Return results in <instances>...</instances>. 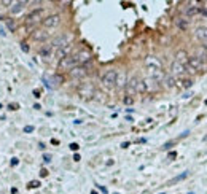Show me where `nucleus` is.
<instances>
[{
    "instance_id": "nucleus-1",
    "label": "nucleus",
    "mask_w": 207,
    "mask_h": 194,
    "mask_svg": "<svg viewBox=\"0 0 207 194\" xmlns=\"http://www.w3.org/2000/svg\"><path fill=\"white\" fill-rule=\"evenodd\" d=\"M43 19H45V11L43 10H33V11L26 18V27L27 29H30V27H33L35 24L42 23Z\"/></svg>"
},
{
    "instance_id": "nucleus-2",
    "label": "nucleus",
    "mask_w": 207,
    "mask_h": 194,
    "mask_svg": "<svg viewBox=\"0 0 207 194\" xmlns=\"http://www.w3.org/2000/svg\"><path fill=\"white\" fill-rule=\"evenodd\" d=\"M77 91H78V96L81 99H91L94 94H96V89H94L93 83H81Z\"/></svg>"
},
{
    "instance_id": "nucleus-3",
    "label": "nucleus",
    "mask_w": 207,
    "mask_h": 194,
    "mask_svg": "<svg viewBox=\"0 0 207 194\" xmlns=\"http://www.w3.org/2000/svg\"><path fill=\"white\" fill-rule=\"evenodd\" d=\"M70 42H72V35L70 34H62V35H59L58 38H56V40H53L51 46H53L54 51H58V49H62L65 46H69Z\"/></svg>"
},
{
    "instance_id": "nucleus-4",
    "label": "nucleus",
    "mask_w": 207,
    "mask_h": 194,
    "mask_svg": "<svg viewBox=\"0 0 207 194\" xmlns=\"http://www.w3.org/2000/svg\"><path fill=\"white\" fill-rule=\"evenodd\" d=\"M116 73L118 72L116 70H113V69H110V70H107L105 73L102 75V85L105 86V88H115V81H116Z\"/></svg>"
},
{
    "instance_id": "nucleus-5",
    "label": "nucleus",
    "mask_w": 207,
    "mask_h": 194,
    "mask_svg": "<svg viewBox=\"0 0 207 194\" xmlns=\"http://www.w3.org/2000/svg\"><path fill=\"white\" fill-rule=\"evenodd\" d=\"M77 65H78V62H77L75 54H70V56H67V57L59 60V69L61 70H72L74 67H77Z\"/></svg>"
},
{
    "instance_id": "nucleus-6",
    "label": "nucleus",
    "mask_w": 207,
    "mask_h": 194,
    "mask_svg": "<svg viewBox=\"0 0 207 194\" xmlns=\"http://www.w3.org/2000/svg\"><path fill=\"white\" fill-rule=\"evenodd\" d=\"M69 75H70V78H74V80H81L88 75V67L86 65H77V67H74L72 70H69Z\"/></svg>"
},
{
    "instance_id": "nucleus-7",
    "label": "nucleus",
    "mask_w": 207,
    "mask_h": 194,
    "mask_svg": "<svg viewBox=\"0 0 207 194\" xmlns=\"http://www.w3.org/2000/svg\"><path fill=\"white\" fill-rule=\"evenodd\" d=\"M75 57H77L78 65H85L86 62L91 60V51H89V49H80V51L75 54Z\"/></svg>"
},
{
    "instance_id": "nucleus-8",
    "label": "nucleus",
    "mask_w": 207,
    "mask_h": 194,
    "mask_svg": "<svg viewBox=\"0 0 207 194\" xmlns=\"http://www.w3.org/2000/svg\"><path fill=\"white\" fill-rule=\"evenodd\" d=\"M59 23H61V16L59 14H51V16H48V18L43 19V26L46 27V29H53V27L59 26Z\"/></svg>"
},
{
    "instance_id": "nucleus-9",
    "label": "nucleus",
    "mask_w": 207,
    "mask_h": 194,
    "mask_svg": "<svg viewBox=\"0 0 207 194\" xmlns=\"http://www.w3.org/2000/svg\"><path fill=\"white\" fill-rule=\"evenodd\" d=\"M187 72V69H185V65H182V64H178L177 60H174V62L171 64V75L174 76H182L183 73Z\"/></svg>"
},
{
    "instance_id": "nucleus-10",
    "label": "nucleus",
    "mask_w": 207,
    "mask_h": 194,
    "mask_svg": "<svg viewBox=\"0 0 207 194\" xmlns=\"http://www.w3.org/2000/svg\"><path fill=\"white\" fill-rule=\"evenodd\" d=\"M137 78H136V76H132V78H129V80H127V83H126V96H134V94H136V86H137Z\"/></svg>"
},
{
    "instance_id": "nucleus-11",
    "label": "nucleus",
    "mask_w": 207,
    "mask_h": 194,
    "mask_svg": "<svg viewBox=\"0 0 207 194\" xmlns=\"http://www.w3.org/2000/svg\"><path fill=\"white\" fill-rule=\"evenodd\" d=\"M188 59H190V56H188V53L185 51V49H178V51L175 53V60L178 64H182V65H188Z\"/></svg>"
},
{
    "instance_id": "nucleus-12",
    "label": "nucleus",
    "mask_w": 207,
    "mask_h": 194,
    "mask_svg": "<svg viewBox=\"0 0 207 194\" xmlns=\"http://www.w3.org/2000/svg\"><path fill=\"white\" fill-rule=\"evenodd\" d=\"M48 37H49V32H46L45 29L33 30V32H32V38H33V40H37V42H45Z\"/></svg>"
},
{
    "instance_id": "nucleus-13",
    "label": "nucleus",
    "mask_w": 207,
    "mask_h": 194,
    "mask_svg": "<svg viewBox=\"0 0 207 194\" xmlns=\"http://www.w3.org/2000/svg\"><path fill=\"white\" fill-rule=\"evenodd\" d=\"M126 73L124 72H120V73H116V81H115V88H118V89H121V88L126 86Z\"/></svg>"
},
{
    "instance_id": "nucleus-14",
    "label": "nucleus",
    "mask_w": 207,
    "mask_h": 194,
    "mask_svg": "<svg viewBox=\"0 0 207 194\" xmlns=\"http://www.w3.org/2000/svg\"><path fill=\"white\" fill-rule=\"evenodd\" d=\"M194 57H198L202 64H205V62H207V49H205L202 45L198 46V48H196V54H194Z\"/></svg>"
},
{
    "instance_id": "nucleus-15",
    "label": "nucleus",
    "mask_w": 207,
    "mask_h": 194,
    "mask_svg": "<svg viewBox=\"0 0 207 194\" xmlns=\"http://www.w3.org/2000/svg\"><path fill=\"white\" fill-rule=\"evenodd\" d=\"M194 35H196V38L199 42L205 43L207 42V27H198L196 32H194Z\"/></svg>"
},
{
    "instance_id": "nucleus-16",
    "label": "nucleus",
    "mask_w": 207,
    "mask_h": 194,
    "mask_svg": "<svg viewBox=\"0 0 207 194\" xmlns=\"http://www.w3.org/2000/svg\"><path fill=\"white\" fill-rule=\"evenodd\" d=\"M175 26L180 30H187L188 27H190V19L188 18H177L175 19Z\"/></svg>"
},
{
    "instance_id": "nucleus-17",
    "label": "nucleus",
    "mask_w": 207,
    "mask_h": 194,
    "mask_svg": "<svg viewBox=\"0 0 207 194\" xmlns=\"http://www.w3.org/2000/svg\"><path fill=\"white\" fill-rule=\"evenodd\" d=\"M70 49H72V45L65 46V48H62V49H58V51H56V57L61 60V59H64V57H67V56H70Z\"/></svg>"
},
{
    "instance_id": "nucleus-18",
    "label": "nucleus",
    "mask_w": 207,
    "mask_h": 194,
    "mask_svg": "<svg viewBox=\"0 0 207 194\" xmlns=\"http://www.w3.org/2000/svg\"><path fill=\"white\" fill-rule=\"evenodd\" d=\"M53 51H54V49H53L51 45H45V46L40 49V56H42L43 59H49V56H51Z\"/></svg>"
},
{
    "instance_id": "nucleus-19",
    "label": "nucleus",
    "mask_w": 207,
    "mask_h": 194,
    "mask_svg": "<svg viewBox=\"0 0 207 194\" xmlns=\"http://www.w3.org/2000/svg\"><path fill=\"white\" fill-rule=\"evenodd\" d=\"M24 5H26V2H16V3H13V7L10 8V11L13 13V14H18V13H21V11H22Z\"/></svg>"
},
{
    "instance_id": "nucleus-20",
    "label": "nucleus",
    "mask_w": 207,
    "mask_h": 194,
    "mask_svg": "<svg viewBox=\"0 0 207 194\" xmlns=\"http://www.w3.org/2000/svg\"><path fill=\"white\" fill-rule=\"evenodd\" d=\"M163 83H164V86H166V88H169V89H171V88H174V86H175V78H174L172 75H166V76H164V80H163Z\"/></svg>"
},
{
    "instance_id": "nucleus-21",
    "label": "nucleus",
    "mask_w": 207,
    "mask_h": 194,
    "mask_svg": "<svg viewBox=\"0 0 207 194\" xmlns=\"http://www.w3.org/2000/svg\"><path fill=\"white\" fill-rule=\"evenodd\" d=\"M148 89H147V85H145V80H139L137 81V86H136V92H140V94H143V92H147Z\"/></svg>"
},
{
    "instance_id": "nucleus-22",
    "label": "nucleus",
    "mask_w": 207,
    "mask_h": 194,
    "mask_svg": "<svg viewBox=\"0 0 207 194\" xmlns=\"http://www.w3.org/2000/svg\"><path fill=\"white\" fill-rule=\"evenodd\" d=\"M194 14H198V7H188L185 10V16H194Z\"/></svg>"
},
{
    "instance_id": "nucleus-23",
    "label": "nucleus",
    "mask_w": 207,
    "mask_h": 194,
    "mask_svg": "<svg viewBox=\"0 0 207 194\" xmlns=\"http://www.w3.org/2000/svg\"><path fill=\"white\" fill-rule=\"evenodd\" d=\"M187 177H188V172H183V174H180L178 177H175V178H172V180L169 181V185H174V183L180 181V180H183V178H187Z\"/></svg>"
},
{
    "instance_id": "nucleus-24",
    "label": "nucleus",
    "mask_w": 207,
    "mask_h": 194,
    "mask_svg": "<svg viewBox=\"0 0 207 194\" xmlns=\"http://www.w3.org/2000/svg\"><path fill=\"white\" fill-rule=\"evenodd\" d=\"M182 86L183 88H191L193 86V80L191 78H183L182 80Z\"/></svg>"
},
{
    "instance_id": "nucleus-25",
    "label": "nucleus",
    "mask_w": 207,
    "mask_h": 194,
    "mask_svg": "<svg viewBox=\"0 0 207 194\" xmlns=\"http://www.w3.org/2000/svg\"><path fill=\"white\" fill-rule=\"evenodd\" d=\"M7 27H8L11 32H14V30H16V24H14V21H13V19H7Z\"/></svg>"
},
{
    "instance_id": "nucleus-26",
    "label": "nucleus",
    "mask_w": 207,
    "mask_h": 194,
    "mask_svg": "<svg viewBox=\"0 0 207 194\" xmlns=\"http://www.w3.org/2000/svg\"><path fill=\"white\" fill-rule=\"evenodd\" d=\"M123 102H124V105H132V103H134V97H131V96H124Z\"/></svg>"
},
{
    "instance_id": "nucleus-27",
    "label": "nucleus",
    "mask_w": 207,
    "mask_h": 194,
    "mask_svg": "<svg viewBox=\"0 0 207 194\" xmlns=\"http://www.w3.org/2000/svg\"><path fill=\"white\" fill-rule=\"evenodd\" d=\"M175 142H177V140H172V142H167V143H164V145H163V149H171L172 146L175 145Z\"/></svg>"
},
{
    "instance_id": "nucleus-28",
    "label": "nucleus",
    "mask_w": 207,
    "mask_h": 194,
    "mask_svg": "<svg viewBox=\"0 0 207 194\" xmlns=\"http://www.w3.org/2000/svg\"><path fill=\"white\" fill-rule=\"evenodd\" d=\"M198 14H202L204 18H207V8H198Z\"/></svg>"
},
{
    "instance_id": "nucleus-29",
    "label": "nucleus",
    "mask_w": 207,
    "mask_h": 194,
    "mask_svg": "<svg viewBox=\"0 0 207 194\" xmlns=\"http://www.w3.org/2000/svg\"><path fill=\"white\" fill-rule=\"evenodd\" d=\"M78 148H80L78 143H70V149H72V151H78Z\"/></svg>"
},
{
    "instance_id": "nucleus-30",
    "label": "nucleus",
    "mask_w": 207,
    "mask_h": 194,
    "mask_svg": "<svg viewBox=\"0 0 207 194\" xmlns=\"http://www.w3.org/2000/svg\"><path fill=\"white\" fill-rule=\"evenodd\" d=\"M40 186V181H30L29 183V188H38Z\"/></svg>"
},
{
    "instance_id": "nucleus-31",
    "label": "nucleus",
    "mask_w": 207,
    "mask_h": 194,
    "mask_svg": "<svg viewBox=\"0 0 207 194\" xmlns=\"http://www.w3.org/2000/svg\"><path fill=\"white\" fill-rule=\"evenodd\" d=\"M21 49L24 53H29V46H27V43H21Z\"/></svg>"
},
{
    "instance_id": "nucleus-32",
    "label": "nucleus",
    "mask_w": 207,
    "mask_h": 194,
    "mask_svg": "<svg viewBox=\"0 0 207 194\" xmlns=\"http://www.w3.org/2000/svg\"><path fill=\"white\" fill-rule=\"evenodd\" d=\"M24 132H27V134L33 132V126H26V127H24Z\"/></svg>"
},
{
    "instance_id": "nucleus-33",
    "label": "nucleus",
    "mask_w": 207,
    "mask_h": 194,
    "mask_svg": "<svg viewBox=\"0 0 207 194\" xmlns=\"http://www.w3.org/2000/svg\"><path fill=\"white\" fill-rule=\"evenodd\" d=\"M8 107H10V110H18V108H19V105H18V103H10Z\"/></svg>"
},
{
    "instance_id": "nucleus-34",
    "label": "nucleus",
    "mask_w": 207,
    "mask_h": 194,
    "mask_svg": "<svg viewBox=\"0 0 207 194\" xmlns=\"http://www.w3.org/2000/svg\"><path fill=\"white\" fill-rule=\"evenodd\" d=\"M43 159H45V162H49V161H51V154H45Z\"/></svg>"
},
{
    "instance_id": "nucleus-35",
    "label": "nucleus",
    "mask_w": 207,
    "mask_h": 194,
    "mask_svg": "<svg viewBox=\"0 0 207 194\" xmlns=\"http://www.w3.org/2000/svg\"><path fill=\"white\" fill-rule=\"evenodd\" d=\"M46 175H48V170L46 169H42L40 170V177H46Z\"/></svg>"
},
{
    "instance_id": "nucleus-36",
    "label": "nucleus",
    "mask_w": 207,
    "mask_h": 194,
    "mask_svg": "<svg viewBox=\"0 0 207 194\" xmlns=\"http://www.w3.org/2000/svg\"><path fill=\"white\" fill-rule=\"evenodd\" d=\"M175 156H177V153H175V151H171V153H169V156H167V158H169V159H174Z\"/></svg>"
},
{
    "instance_id": "nucleus-37",
    "label": "nucleus",
    "mask_w": 207,
    "mask_h": 194,
    "mask_svg": "<svg viewBox=\"0 0 207 194\" xmlns=\"http://www.w3.org/2000/svg\"><path fill=\"white\" fill-rule=\"evenodd\" d=\"M33 97H40V91H38V89H35V91H33Z\"/></svg>"
},
{
    "instance_id": "nucleus-38",
    "label": "nucleus",
    "mask_w": 207,
    "mask_h": 194,
    "mask_svg": "<svg viewBox=\"0 0 207 194\" xmlns=\"http://www.w3.org/2000/svg\"><path fill=\"white\" fill-rule=\"evenodd\" d=\"M80 159H81V158H80V154H78V153H77V154H74V161H77V162H78Z\"/></svg>"
},
{
    "instance_id": "nucleus-39",
    "label": "nucleus",
    "mask_w": 207,
    "mask_h": 194,
    "mask_svg": "<svg viewBox=\"0 0 207 194\" xmlns=\"http://www.w3.org/2000/svg\"><path fill=\"white\" fill-rule=\"evenodd\" d=\"M129 146V142H124V143H121V148H127Z\"/></svg>"
},
{
    "instance_id": "nucleus-40",
    "label": "nucleus",
    "mask_w": 207,
    "mask_h": 194,
    "mask_svg": "<svg viewBox=\"0 0 207 194\" xmlns=\"http://www.w3.org/2000/svg\"><path fill=\"white\" fill-rule=\"evenodd\" d=\"M16 164H18V159L13 158V159H11V165H16Z\"/></svg>"
},
{
    "instance_id": "nucleus-41",
    "label": "nucleus",
    "mask_w": 207,
    "mask_h": 194,
    "mask_svg": "<svg viewBox=\"0 0 207 194\" xmlns=\"http://www.w3.org/2000/svg\"><path fill=\"white\" fill-rule=\"evenodd\" d=\"M51 143H53V145H59V142L56 140V138H53V140H51Z\"/></svg>"
},
{
    "instance_id": "nucleus-42",
    "label": "nucleus",
    "mask_w": 207,
    "mask_h": 194,
    "mask_svg": "<svg viewBox=\"0 0 207 194\" xmlns=\"http://www.w3.org/2000/svg\"><path fill=\"white\" fill-rule=\"evenodd\" d=\"M91 194H97V192H96V191H91Z\"/></svg>"
},
{
    "instance_id": "nucleus-43",
    "label": "nucleus",
    "mask_w": 207,
    "mask_h": 194,
    "mask_svg": "<svg viewBox=\"0 0 207 194\" xmlns=\"http://www.w3.org/2000/svg\"><path fill=\"white\" fill-rule=\"evenodd\" d=\"M205 105H207V100H205Z\"/></svg>"
},
{
    "instance_id": "nucleus-44",
    "label": "nucleus",
    "mask_w": 207,
    "mask_h": 194,
    "mask_svg": "<svg viewBox=\"0 0 207 194\" xmlns=\"http://www.w3.org/2000/svg\"><path fill=\"white\" fill-rule=\"evenodd\" d=\"M205 72H207V70H205Z\"/></svg>"
}]
</instances>
